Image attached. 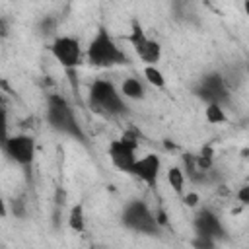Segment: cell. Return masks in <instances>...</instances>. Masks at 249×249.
Masks as SVG:
<instances>
[{"instance_id":"cell-7","label":"cell","mask_w":249,"mask_h":249,"mask_svg":"<svg viewBox=\"0 0 249 249\" xmlns=\"http://www.w3.org/2000/svg\"><path fill=\"white\" fill-rule=\"evenodd\" d=\"M2 150L6 152V156L12 161L21 165L23 169H29L33 165V160H35V138L29 136V134L8 136L6 144L2 146Z\"/></svg>"},{"instance_id":"cell-5","label":"cell","mask_w":249,"mask_h":249,"mask_svg":"<svg viewBox=\"0 0 249 249\" xmlns=\"http://www.w3.org/2000/svg\"><path fill=\"white\" fill-rule=\"evenodd\" d=\"M195 93L204 103H230V86L220 72H208L198 80Z\"/></svg>"},{"instance_id":"cell-23","label":"cell","mask_w":249,"mask_h":249,"mask_svg":"<svg viewBox=\"0 0 249 249\" xmlns=\"http://www.w3.org/2000/svg\"><path fill=\"white\" fill-rule=\"evenodd\" d=\"M154 216H156V222L160 224V228H161V226H167V216H165V212H163L161 208H160V210H158Z\"/></svg>"},{"instance_id":"cell-20","label":"cell","mask_w":249,"mask_h":249,"mask_svg":"<svg viewBox=\"0 0 249 249\" xmlns=\"http://www.w3.org/2000/svg\"><path fill=\"white\" fill-rule=\"evenodd\" d=\"M12 212H14L18 218H23V216H25V206H23V200H21V198H18V200L12 202Z\"/></svg>"},{"instance_id":"cell-8","label":"cell","mask_w":249,"mask_h":249,"mask_svg":"<svg viewBox=\"0 0 249 249\" xmlns=\"http://www.w3.org/2000/svg\"><path fill=\"white\" fill-rule=\"evenodd\" d=\"M126 41L134 47V51H136V54L140 56L142 62L154 64V66L160 62V58H161V45L158 41H154V39H148L144 29H142V25L138 21H132V29L126 35Z\"/></svg>"},{"instance_id":"cell-16","label":"cell","mask_w":249,"mask_h":249,"mask_svg":"<svg viewBox=\"0 0 249 249\" xmlns=\"http://www.w3.org/2000/svg\"><path fill=\"white\" fill-rule=\"evenodd\" d=\"M144 78L148 80V84H152V86L158 88V89L165 88V76H163L161 70H160L158 66H154V64H146V66H144Z\"/></svg>"},{"instance_id":"cell-10","label":"cell","mask_w":249,"mask_h":249,"mask_svg":"<svg viewBox=\"0 0 249 249\" xmlns=\"http://www.w3.org/2000/svg\"><path fill=\"white\" fill-rule=\"evenodd\" d=\"M193 228H195V233L212 237L216 241H218V237H224V233H226L220 218L210 208H202L196 212V216L193 220Z\"/></svg>"},{"instance_id":"cell-26","label":"cell","mask_w":249,"mask_h":249,"mask_svg":"<svg viewBox=\"0 0 249 249\" xmlns=\"http://www.w3.org/2000/svg\"><path fill=\"white\" fill-rule=\"evenodd\" d=\"M8 33V27H6V21L0 19V35H6Z\"/></svg>"},{"instance_id":"cell-6","label":"cell","mask_w":249,"mask_h":249,"mask_svg":"<svg viewBox=\"0 0 249 249\" xmlns=\"http://www.w3.org/2000/svg\"><path fill=\"white\" fill-rule=\"evenodd\" d=\"M51 54L56 58V62L64 70L74 72L80 66V60H82L80 41L74 39V37H70V35H60V37H56L51 43Z\"/></svg>"},{"instance_id":"cell-2","label":"cell","mask_w":249,"mask_h":249,"mask_svg":"<svg viewBox=\"0 0 249 249\" xmlns=\"http://www.w3.org/2000/svg\"><path fill=\"white\" fill-rule=\"evenodd\" d=\"M86 58L93 68H111V66L130 64L128 54L117 45V41L111 37V33L105 27H99L93 39L89 41Z\"/></svg>"},{"instance_id":"cell-24","label":"cell","mask_w":249,"mask_h":249,"mask_svg":"<svg viewBox=\"0 0 249 249\" xmlns=\"http://www.w3.org/2000/svg\"><path fill=\"white\" fill-rule=\"evenodd\" d=\"M6 216H8V206H6L4 196L0 195V218H6Z\"/></svg>"},{"instance_id":"cell-12","label":"cell","mask_w":249,"mask_h":249,"mask_svg":"<svg viewBox=\"0 0 249 249\" xmlns=\"http://www.w3.org/2000/svg\"><path fill=\"white\" fill-rule=\"evenodd\" d=\"M121 95H124L126 99H144V86L138 78H126L121 86Z\"/></svg>"},{"instance_id":"cell-18","label":"cell","mask_w":249,"mask_h":249,"mask_svg":"<svg viewBox=\"0 0 249 249\" xmlns=\"http://www.w3.org/2000/svg\"><path fill=\"white\" fill-rule=\"evenodd\" d=\"M191 245L196 247V249H214V247H216V239L206 237V235H198V233H196V237L191 241Z\"/></svg>"},{"instance_id":"cell-4","label":"cell","mask_w":249,"mask_h":249,"mask_svg":"<svg viewBox=\"0 0 249 249\" xmlns=\"http://www.w3.org/2000/svg\"><path fill=\"white\" fill-rule=\"evenodd\" d=\"M123 226L144 235H154L160 231V224L156 222L154 212L142 198H132L123 208Z\"/></svg>"},{"instance_id":"cell-9","label":"cell","mask_w":249,"mask_h":249,"mask_svg":"<svg viewBox=\"0 0 249 249\" xmlns=\"http://www.w3.org/2000/svg\"><path fill=\"white\" fill-rule=\"evenodd\" d=\"M160 169H161V160L158 154H146L142 158L134 160L132 171L130 175L138 177L140 181H144L148 187H156L158 177H160Z\"/></svg>"},{"instance_id":"cell-11","label":"cell","mask_w":249,"mask_h":249,"mask_svg":"<svg viewBox=\"0 0 249 249\" xmlns=\"http://www.w3.org/2000/svg\"><path fill=\"white\" fill-rule=\"evenodd\" d=\"M107 152H109V158H111V161L117 169H121L124 173L132 171V165H134V160H136V148L134 146H130L123 138H117L109 144Z\"/></svg>"},{"instance_id":"cell-1","label":"cell","mask_w":249,"mask_h":249,"mask_svg":"<svg viewBox=\"0 0 249 249\" xmlns=\"http://www.w3.org/2000/svg\"><path fill=\"white\" fill-rule=\"evenodd\" d=\"M47 123L53 130H56L64 136H70L82 144H88V136L78 123L72 105L60 93L47 95Z\"/></svg>"},{"instance_id":"cell-13","label":"cell","mask_w":249,"mask_h":249,"mask_svg":"<svg viewBox=\"0 0 249 249\" xmlns=\"http://www.w3.org/2000/svg\"><path fill=\"white\" fill-rule=\"evenodd\" d=\"M68 228L76 233H82L86 230V216H84V206L78 202L70 208V214H68Z\"/></svg>"},{"instance_id":"cell-3","label":"cell","mask_w":249,"mask_h":249,"mask_svg":"<svg viewBox=\"0 0 249 249\" xmlns=\"http://www.w3.org/2000/svg\"><path fill=\"white\" fill-rule=\"evenodd\" d=\"M89 105L109 117H119L128 111L126 103L123 101V95L109 80H95L89 86Z\"/></svg>"},{"instance_id":"cell-21","label":"cell","mask_w":249,"mask_h":249,"mask_svg":"<svg viewBox=\"0 0 249 249\" xmlns=\"http://www.w3.org/2000/svg\"><path fill=\"white\" fill-rule=\"evenodd\" d=\"M183 202L189 206V208H195L196 204H198V195L196 193H187V195H183Z\"/></svg>"},{"instance_id":"cell-15","label":"cell","mask_w":249,"mask_h":249,"mask_svg":"<svg viewBox=\"0 0 249 249\" xmlns=\"http://www.w3.org/2000/svg\"><path fill=\"white\" fill-rule=\"evenodd\" d=\"M167 183L177 195H183V191H185V171L177 165L169 167L167 169Z\"/></svg>"},{"instance_id":"cell-19","label":"cell","mask_w":249,"mask_h":249,"mask_svg":"<svg viewBox=\"0 0 249 249\" xmlns=\"http://www.w3.org/2000/svg\"><path fill=\"white\" fill-rule=\"evenodd\" d=\"M10 132H8V111H0V148L6 144Z\"/></svg>"},{"instance_id":"cell-25","label":"cell","mask_w":249,"mask_h":249,"mask_svg":"<svg viewBox=\"0 0 249 249\" xmlns=\"http://www.w3.org/2000/svg\"><path fill=\"white\" fill-rule=\"evenodd\" d=\"M8 111V99H6V95L4 93H0V111Z\"/></svg>"},{"instance_id":"cell-17","label":"cell","mask_w":249,"mask_h":249,"mask_svg":"<svg viewBox=\"0 0 249 249\" xmlns=\"http://www.w3.org/2000/svg\"><path fill=\"white\" fill-rule=\"evenodd\" d=\"M56 18L54 16H45L41 21H39V33L43 35V37H49V35H53L54 31H56Z\"/></svg>"},{"instance_id":"cell-22","label":"cell","mask_w":249,"mask_h":249,"mask_svg":"<svg viewBox=\"0 0 249 249\" xmlns=\"http://www.w3.org/2000/svg\"><path fill=\"white\" fill-rule=\"evenodd\" d=\"M237 200L241 204H249V187H241L237 191Z\"/></svg>"},{"instance_id":"cell-14","label":"cell","mask_w":249,"mask_h":249,"mask_svg":"<svg viewBox=\"0 0 249 249\" xmlns=\"http://www.w3.org/2000/svg\"><path fill=\"white\" fill-rule=\"evenodd\" d=\"M204 119L210 124H222V123H226L228 121V115L224 111V105H220V103H206Z\"/></svg>"}]
</instances>
